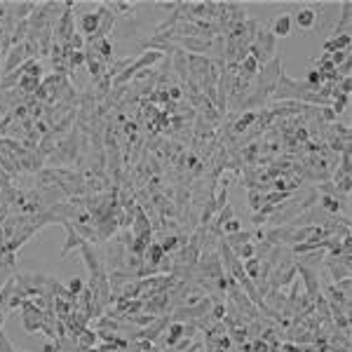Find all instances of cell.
<instances>
[{"instance_id":"83f0119b","label":"cell","mask_w":352,"mask_h":352,"mask_svg":"<svg viewBox=\"0 0 352 352\" xmlns=\"http://www.w3.org/2000/svg\"><path fill=\"white\" fill-rule=\"evenodd\" d=\"M221 230L226 232V235H235V232L242 230V223H240L237 218H230L228 223H223V228H221Z\"/></svg>"},{"instance_id":"e0dca14e","label":"cell","mask_w":352,"mask_h":352,"mask_svg":"<svg viewBox=\"0 0 352 352\" xmlns=\"http://www.w3.org/2000/svg\"><path fill=\"white\" fill-rule=\"evenodd\" d=\"M251 237H254V232H249V230H240V232H235V235H228V246H232V249H237V246H242V244H246V242H251Z\"/></svg>"},{"instance_id":"7a4b0ae2","label":"cell","mask_w":352,"mask_h":352,"mask_svg":"<svg viewBox=\"0 0 352 352\" xmlns=\"http://www.w3.org/2000/svg\"><path fill=\"white\" fill-rule=\"evenodd\" d=\"M96 12H99V31H96L94 38H89V40H101V38H108V33L113 31V26H115V12L110 10L106 2H101Z\"/></svg>"},{"instance_id":"484cf974","label":"cell","mask_w":352,"mask_h":352,"mask_svg":"<svg viewBox=\"0 0 352 352\" xmlns=\"http://www.w3.org/2000/svg\"><path fill=\"white\" fill-rule=\"evenodd\" d=\"M348 101H350V94H338L336 96V101H334V113L338 115V113H343L345 110V106H348Z\"/></svg>"},{"instance_id":"8992f818","label":"cell","mask_w":352,"mask_h":352,"mask_svg":"<svg viewBox=\"0 0 352 352\" xmlns=\"http://www.w3.org/2000/svg\"><path fill=\"white\" fill-rule=\"evenodd\" d=\"M64 228H66V232H68V240H66V244H64V249H61V258H66L70 249H80L82 244H85V240H82L80 235L73 230V226H70L68 221L64 223Z\"/></svg>"},{"instance_id":"ba28073f","label":"cell","mask_w":352,"mask_h":352,"mask_svg":"<svg viewBox=\"0 0 352 352\" xmlns=\"http://www.w3.org/2000/svg\"><path fill=\"white\" fill-rule=\"evenodd\" d=\"M300 275H303V282L308 284V296L315 298L319 296V284H317V272L308 268V265H300Z\"/></svg>"},{"instance_id":"5bb4252c","label":"cell","mask_w":352,"mask_h":352,"mask_svg":"<svg viewBox=\"0 0 352 352\" xmlns=\"http://www.w3.org/2000/svg\"><path fill=\"white\" fill-rule=\"evenodd\" d=\"M162 258H164V249L160 246V242L148 244V249H146V254H143V261H146V263H153V265H158Z\"/></svg>"},{"instance_id":"d6a6232c","label":"cell","mask_w":352,"mask_h":352,"mask_svg":"<svg viewBox=\"0 0 352 352\" xmlns=\"http://www.w3.org/2000/svg\"><path fill=\"white\" fill-rule=\"evenodd\" d=\"M0 66H2V59H0ZM0 73H2V70H0Z\"/></svg>"},{"instance_id":"5b68a950","label":"cell","mask_w":352,"mask_h":352,"mask_svg":"<svg viewBox=\"0 0 352 352\" xmlns=\"http://www.w3.org/2000/svg\"><path fill=\"white\" fill-rule=\"evenodd\" d=\"M174 68H176V75H178V80L186 82L188 80V54H186V50H176L174 52Z\"/></svg>"},{"instance_id":"6da1fadb","label":"cell","mask_w":352,"mask_h":352,"mask_svg":"<svg viewBox=\"0 0 352 352\" xmlns=\"http://www.w3.org/2000/svg\"><path fill=\"white\" fill-rule=\"evenodd\" d=\"M75 35V26H73V12L66 10V12L59 17V21L54 24V42H61L66 45L70 38Z\"/></svg>"},{"instance_id":"603a6c76","label":"cell","mask_w":352,"mask_h":352,"mask_svg":"<svg viewBox=\"0 0 352 352\" xmlns=\"http://www.w3.org/2000/svg\"><path fill=\"white\" fill-rule=\"evenodd\" d=\"M82 289H85V284H82L80 277H70V280H68V284H66V291H68V294H73V296L78 298V296L82 294Z\"/></svg>"},{"instance_id":"4fadbf2b","label":"cell","mask_w":352,"mask_h":352,"mask_svg":"<svg viewBox=\"0 0 352 352\" xmlns=\"http://www.w3.org/2000/svg\"><path fill=\"white\" fill-rule=\"evenodd\" d=\"M338 50H350V35H336L334 40L324 42V52H326V54L338 52Z\"/></svg>"},{"instance_id":"44dd1931","label":"cell","mask_w":352,"mask_h":352,"mask_svg":"<svg viewBox=\"0 0 352 352\" xmlns=\"http://www.w3.org/2000/svg\"><path fill=\"white\" fill-rule=\"evenodd\" d=\"M235 256L240 258V261H246V258H254V256H256V246H254L251 242L242 244V246H237V249H235Z\"/></svg>"},{"instance_id":"7c38bea8","label":"cell","mask_w":352,"mask_h":352,"mask_svg":"<svg viewBox=\"0 0 352 352\" xmlns=\"http://www.w3.org/2000/svg\"><path fill=\"white\" fill-rule=\"evenodd\" d=\"M256 118H258V113H254V110H251V113H246V115H240V118L235 120V124H232V132H235V134H242V132H246V129L256 122Z\"/></svg>"},{"instance_id":"d4e9b609","label":"cell","mask_w":352,"mask_h":352,"mask_svg":"<svg viewBox=\"0 0 352 352\" xmlns=\"http://www.w3.org/2000/svg\"><path fill=\"white\" fill-rule=\"evenodd\" d=\"M178 244H183V240H181V237H174V235H169V237H164V242H160V246H162L164 254H167V251H174Z\"/></svg>"},{"instance_id":"3957f363","label":"cell","mask_w":352,"mask_h":352,"mask_svg":"<svg viewBox=\"0 0 352 352\" xmlns=\"http://www.w3.org/2000/svg\"><path fill=\"white\" fill-rule=\"evenodd\" d=\"M24 61H28L26 56V47H24V42L21 45H14L12 50L7 52V59H5V64H2V75H7V73H12L17 68L21 66Z\"/></svg>"},{"instance_id":"7402d4cb","label":"cell","mask_w":352,"mask_h":352,"mask_svg":"<svg viewBox=\"0 0 352 352\" xmlns=\"http://www.w3.org/2000/svg\"><path fill=\"white\" fill-rule=\"evenodd\" d=\"M82 64H85V52H70L68 54V73H73Z\"/></svg>"},{"instance_id":"f546056e","label":"cell","mask_w":352,"mask_h":352,"mask_svg":"<svg viewBox=\"0 0 352 352\" xmlns=\"http://www.w3.org/2000/svg\"><path fill=\"white\" fill-rule=\"evenodd\" d=\"M246 334H249V329L244 326V329H235L232 331V336H230V340H235V343H244L246 340Z\"/></svg>"},{"instance_id":"2e32d148","label":"cell","mask_w":352,"mask_h":352,"mask_svg":"<svg viewBox=\"0 0 352 352\" xmlns=\"http://www.w3.org/2000/svg\"><path fill=\"white\" fill-rule=\"evenodd\" d=\"M148 230H153V228H150V221L146 218L143 211H136V221H132V232H134V237L136 235H143V232H148Z\"/></svg>"},{"instance_id":"cb8c5ba5","label":"cell","mask_w":352,"mask_h":352,"mask_svg":"<svg viewBox=\"0 0 352 352\" xmlns=\"http://www.w3.org/2000/svg\"><path fill=\"white\" fill-rule=\"evenodd\" d=\"M350 59V50H338V52H331V64L334 68H338L340 64H345Z\"/></svg>"},{"instance_id":"ffe728a7","label":"cell","mask_w":352,"mask_h":352,"mask_svg":"<svg viewBox=\"0 0 352 352\" xmlns=\"http://www.w3.org/2000/svg\"><path fill=\"white\" fill-rule=\"evenodd\" d=\"M38 87H40V80L38 78H28V75H21V80H19V87L17 89H21V92H38Z\"/></svg>"},{"instance_id":"277c9868","label":"cell","mask_w":352,"mask_h":352,"mask_svg":"<svg viewBox=\"0 0 352 352\" xmlns=\"http://www.w3.org/2000/svg\"><path fill=\"white\" fill-rule=\"evenodd\" d=\"M80 31L82 35L87 38H94L96 31H99V12H87L80 17Z\"/></svg>"},{"instance_id":"9c48e42d","label":"cell","mask_w":352,"mask_h":352,"mask_svg":"<svg viewBox=\"0 0 352 352\" xmlns=\"http://www.w3.org/2000/svg\"><path fill=\"white\" fill-rule=\"evenodd\" d=\"M291 24H294V21H291V17H289V14H280V17L275 19V24H272L270 33L275 35V38H280V35L284 38V35H289V33H291Z\"/></svg>"},{"instance_id":"4dcf8cb0","label":"cell","mask_w":352,"mask_h":352,"mask_svg":"<svg viewBox=\"0 0 352 352\" xmlns=\"http://www.w3.org/2000/svg\"><path fill=\"white\" fill-rule=\"evenodd\" d=\"M110 10H118V12H132V10H134V5H132V2H113V7H110Z\"/></svg>"},{"instance_id":"9a60e30c","label":"cell","mask_w":352,"mask_h":352,"mask_svg":"<svg viewBox=\"0 0 352 352\" xmlns=\"http://www.w3.org/2000/svg\"><path fill=\"white\" fill-rule=\"evenodd\" d=\"M350 2H343V17H340V24H336V35H350Z\"/></svg>"},{"instance_id":"d6986e66","label":"cell","mask_w":352,"mask_h":352,"mask_svg":"<svg viewBox=\"0 0 352 352\" xmlns=\"http://www.w3.org/2000/svg\"><path fill=\"white\" fill-rule=\"evenodd\" d=\"M96 338H99V336H96V334H92V331H87V329H85V331H82L80 336H78V338H75V343H78V345H80L82 350H89V348H94Z\"/></svg>"},{"instance_id":"ac0fdd59","label":"cell","mask_w":352,"mask_h":352,"mask_svg":"<svg viewBox=\"0 0 352 352\" xmlns=\"http://www.w3.org/2000/svg\"><path fill=\"white\" fill-rule=\"evenodd\" d=\"M242 270H244V275L249 277V280H258V272H261V258H246L244 261V265H242Z\"/></svg>"},{"instance_id":"52a82bcc","label":"cell","mask_w":352,"mask_h":352,"mask_svg":"<svg viewBox=\"0 0 352 352\" xmlns=\"http://www.w3.org/2000/svg\"><path fill=\"white\" fill-rule=\"evenodd\" d=\"M162 56H164V54H160V52H153V50H150V52H141V56H139L134 64H132V70H134V73H139L141 68L155 66V64H158Z\"/></svg>"},{"instance_id":"8fae6325","label":"cell","mask_w":352,"mask_h":352,"mask_svg":"<svg viewBox=\"0 0 352 352\" xmlns=\"http://www.w3.org/2000/svg\"><path fill=\"white\" fill-rule=\"evenodd\" d=\"M10 7H12V17L17 19V21H24V19H28V14H33V10H35V2H10Z\"/></svg>"},{"instance_id":"f1b7e54d","label":"cell","mask_w":352,"mask_h":352,"mask_svg":"<svg viewBox=\"0 0 352 352\" xmlns=\"http://www.w3.org/2000/svg\"><path fill=\"white\" fill-rule=\"evenodd\" d=\"M209 315H211L216 322H223V319H226V303H221L216 298V305H214V310L209 312Z\"/></svg>"},{"instance_id":"1f68e13d","label":"cell","mask_w":352,"mask_h":352,"mask_svg":"<svg viewBox=\"0 0 352 352\" xmlns=\"http://www.w3.org/2000/svg\"><path fill=\"white\" fill-rule=\"evenodd\" d=\"M56 350V345H52V343H47L45 348H42V352H54Z\"/></svg>"},{"instance_id":"30bf717a","label":"cell","mask_w":352,"mask_h":352,"mask_svg":"<svg viewBox=\"0 0 352 352\" xmlns=\"http://www.w3.org/2000/svg\"><path fill=\"white\" fill-rule=\"evenodd\" d=\"M296 24H298V28H303V31L312 28L317 24V12L310 10V7H303V10L296 14Z\"/></svg>"},{"instance_id":"4316f807","label":"cell","mask_w":352,"mask_h":352,"mask_svg":"<svg viewBox=\"0 0 352 352\" xmlns=\"http://www.w3.org/2000/svg\"><path fill=\"white\" fill-rule=\"evenodd\" d=\"M249 202H251V209L258 211L261 207H263V195H261V190H249Z\"/></svg>"}]
</instances>
